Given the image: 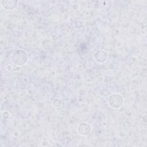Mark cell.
Returning a JSON list of instances; mask_svg holds the SVG:
<instances>
[{
	"mask_svg": "<svg viewBox=\"0 0 147 147\" xmlns=\"http://www.w3.org/2000/svg\"><path fill=\"white\" fill-rule=\"evenodd\" d=\"M91 126L86 122H82L79 124L78 127V131L79 134L82 136H86L91 132Z\"/></svg>",
	"mask_w": 147,
	"mask_h": 147,
	"instance_id": "obj_3",
	"label": "cell"
},
{
	"mask_svg": "<svg viewBox=\"0 0 147 147\" xmlns=\"http://www.w3.org/2000/svg\"><path fill=\"white\" fill-rule=\"evenodd\" d=\"M53 101H54V102H55V103H53V106L56 107H59V106H60L61 103V100H60V99H57H57H55Z\"/></svg>",
	"mask_w": 147,
	"mask_h": 147,
	"instance_id": "obj_6",
	"label": "cell"
},
{
	"mask_svg": "<svg viewBox=\"0 0 147 147\" xmlns=\"http://www.w3.org/2000/svg\"><path fill=\"white\" fill-rule=\"evenodd\" d=\"M109 105L114 109H118L123 103V98L121 95L115 93L111 95L108 100Z\"/></svg>",
	"mask_w": 147,
	"mask_h": 147,
	"instance_id": "obj_2",
	"label": "cell"
},
{
	"mask_svg": "<svg viewBox=\"0 0 147 147\" xmlns=\"http://www.w3.org/2000/svg\"><path fill=\"white\" fill-rule=\"evenodd\" d=\"M107 57L108 56L107 52L103 50H99L96 52L94 55V58L95 60L99 63H103L105 62L107 60Z\"/></svg>",
	"mask_w": 147,
	"mask_h": 147,
	"instance_id": "obj_4",
	"label": "cell"
},
{
	"mask_svg": "<svg viewBox=\"0 0 147 147\" xmlns=\"http://www.w3.org/2000/svg\"><path fill=\"white\" fill-rule=\"evenodd\" d=\"M1 6L7 10H11L17 6L16 1H1Z\"/></svg>",
	"mask_w": 147,
	"mask_h": 147,
	"instance_id": "obj_5",
	"label": "cell"
},
{
	"mask_svg": "<svg viewBox=\"0 0 147 147\" xmlns=\"http://www.w3.org/2000/svg\"><path fill=\"white\" fill-rule=\"evenodd\" d=\"M11 60L12 63L16 65H23L28 61V53L23 49H18L11 54Z\"/></svg>",
	"mask_w": 147,
	"mask_h": 147,
	"instance_id": "obj_1",
	"label": "cell"
}]
</instances>
